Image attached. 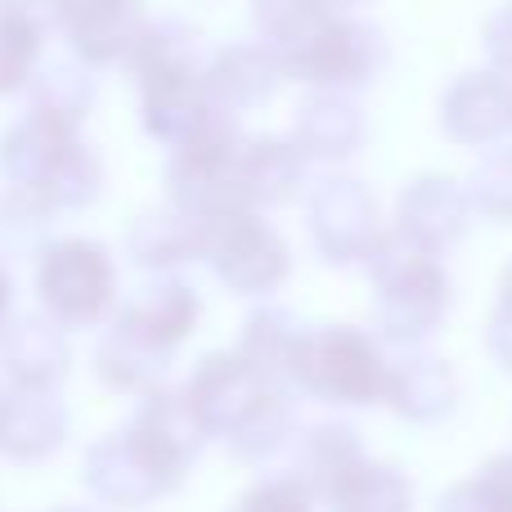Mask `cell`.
I'll return each mask as SVG.
<instances>
[{"label":"cell","mask_w":512,"mask_h":512,"mask_svg":"<svg viewBox=\"0 0 512 512\" xmlns=\"http://www.w3.org/2000/svg\"><path fill=\"white\" fill-rule=\"evenodd\" d=\"M364 270L373 279V324L382 342L414 351L445 324L454 306V279L436 252H423L418 243L387 230Z\"/></svg>","instance_id":"obj_1"},{"label":"cell","mask_w":512,"mask_h":512,"mask_svg":"<svg viewBox=\"0 0 512 512\" xmlns=\"http://www.w3.org/2000/svg\"><path fill=\"white\" fill-rule=\"evenodd\" d=\"M387 378L391 360L382 351V342L351 324L310 328L297 351V364H292V387L342 409L382 405L387 400Z\"/></svg>","instance_id":"obj_2"},{"label":"cell","mask_w":512,"mask_h":512,"mask_svg":"<svg viewBox=\"0 0 512 512\" xmlns=\"http://www.w3.org/2000/svg\"><path fill=\"white\" fill-rule=\"evenodd\" d=\"M36 297L63 328H99L117 315V265L95 239H50L36 252Z\"/></svg>","instance_id":"obj_3"},{"label":"cell","mask_w":512,"mask_h":512,"mask_svg":"<svg viewBox=\"0 0 512 512\" xmlns=\"http://www.w3.org/2000/svg\"><path fill=\"white\" fill-rule=\"evenodd\" d=\"M198 261L239 297H270L292 274L288 239L248 207L198 221Z\"/></svg>","instance_id":"obj_4"},{"label":"cell","mask_w":512,"mask_h":512,"mask_svg":"<svg viewBox=\"0 0 512 512\" xmlns=\"http://www.w3.org/2000/svg\"><path fill=\"white\" fill-rule=\"evenodd\" d=\"M391 59V45L387 32L369 18H355V14H337L315 41H306L301 50L283 54V77L301 81L310 90H364L369 81L382 77Z\"/></svg>","instance_id":"obj_5"},{"label":"cell","mask_w":512,"mask_h":512,"mask_svg":"<svg viewBox=\"0 0 512 512\" xmlns=\"http://www.w3.org/2000/svg\"><path fill=\"white\" fill-rule=\"evenodd\" d=\"M306 230L328 265H369V256L387 239L378 198L355 176H324L310 189Z\"/></svg>","instance_id":"obj_6"},{"label":"cell","mask_w":512,"mask_h":512,"mask_svg":"<svg viewBox=\"0 0 512 512\" xmlns=\"http://www.w3.org/2000/svg\"><path fill=\"white\" fill-rule=\"evenodd\" d=\"M185 391L194 396L203 423L212 427V441H234V436L288 387L265 378L243 351H216V355H203V360H198V369H194V378L185 382Z\"/></svg>","instance_id":"obj_7"},{"label":"cell","mask_w":512,"mask_h":512,"mask_svg":"<svg viewBox=\"0 0 512 512\" xmlns=\"http://www.w3.org/2000/svg\"><path fill=\"white\" fill-rule=\"evenodd\" d=\"M239 153H243V135L176 149L167 158V171H162V180H167V203L176 207V212L194 216V221L248 207V198H243V176H239Z\"/></svg>","instance_id":"obj_8"},{"label":"cell","mask_w":512,"mask_h":512,"mask_svg":"<svg viewBox=\"0 0 512 512\" xmlns=\"http://www.w3.org/2000/svg\"><path fill=\"white\" fill-rule=\"evenodd\" d=\"M81 481H86V490L99 504L117 508V512L149 508L180 486L167 468H158V463L140 450V441H135L126 427H117V432L99 436V441L90 445L86 463H81Z\"/></svg>","instance_id":"obj_9"},{"label":"cell","mask_w":512,"mask_h":512,"mask_svg":"<svg viewBox=\"0 0 512 512\" xmlns=\"http://www.w3.org/2000/svg\"><path fill=\"white\" fill-rule=\"evenodd\" d=\"M126 432L176 481H185V472L194 468L203 445L212 441V427L203 423V414H198L194 396L185 387H158L149 396H140L135 414L126 418Z\"/></svg>","instance_id":"obj_10"},{"label":"cell","mask_w":512,"mask_h":512,"mask_svg":"<svg viewBox=\"0 0 512 512\" xmlns=\"http://www.w3.org/2000/svg\"><path fill=\"white\" fill-rule=\"evenodd\" d=\"M472 216H477V207L468 198V185H459L454 176H441V171H427V176H414L400 189L391 230L400 239L418 243L423 252L445 256L468 239Z\"/></svg>","instance_id":"obj_11"},{"label":"cell","mask_w":512,"mask_h":512,"mask_svg":"<svg viewBox=\"0 0 512 512\" xmlns=\"http://www.w3.org/2000/svg\"><path fill=\"white\" fill-rule=\"evenodd\" d=\"M63 9V41H68L72 59L86 68H126L131 54L140 50L149 18H144V0H59Z\"/></svg>","instance_id":"obj_12"},{"label":"cell","mask_w":512,"mask_h":512,"mask_svg":"<svg viewBox=\"0 0 512 512\" xmlns=\"http://www.w3.org/2000/svg\"><path fill=\"white\" fill-rule=\"evenodd\" d=\"M441 131L463 149H495L512 135V81L495 68H472L445 86Z\"/></svg>","instance_id":"obj_13"},{"label":"cell","mask_w":512,"mask_h":512,"mask_svg":"<svg viewBox=\"0 0 512 512\" xmlns=\"http://www.w3.org/2000/svg\"><path fill=\"white\" fill-rule=\"evenodd\" d=\"M198 315H203V301L176 274H153L144 288H135L131 301H122L113 315L117 328H126L131 337L149 342L153 351L176 355L180 346L189 342V333L198 328Z\"/></svg>","instance_id":"obj_14"},{"label":"cell","mask_w":512,"mask_h":512,"mask_svg":"<svg viewBox=\"0 0 512 512\" xmlns=\"http://www.w3.org/2000/svg\"><path fill=\"white\" fill-rule=\"evenodd\" d=\"M72 369V346L68 328L59 319L41 315H18L9 319L5 337H0V373L14 391H54Z\"/></svg>","instance_id":"obj_15"},{"label":"cell","mask_w":512,"mask_h":512,"mask_svg":"<svg viewBox=\"0 0 512 512\" xmlns=\"http://www.w3.org/2000/svg\"><path fill=\"white\" fill-rule=\"evenodd\" d=\"M459 373L450 360L427 351H405L400 360H391V378H387V400L382 405L396 418L414 427H432L459 409Z\"/></svg>","instance_id":"obj_16"},{"label":"cell","mask_w":512,"mask_h":512,"mask_svg":"<svg viewBox=\"0 0 512 512\" xmlns=\"http://www.w3.org/2000/svg\"><path fill=\"white\" fill-rule=\"evenodd\" d=\"M369 140V117L346 90H315L297 104L292 117V144L310 162H346Z\"/></svg>","instance_id":"obj_17"},{"label":"cell","mask_w":512,"mask_h":512,"mask_svg":"<svg viewBox=\"0 0 512 512\" xmlns=\"http://www.w3.org/2000/svg\"><path fill=\"white\" fill-rule=\"evenodd\" d=\"M63 27L59 0H0V99L27 95L45 36Z\"/></svg>","instance_id":"obj_18"},{"label":"cell","mask_w":512,"mask_h":512,"mask_svg":"<svg viewBox=\"0 0 512 512\" xmlns=\"http://www.w3.org/2000/svg\"><path fill=\"white\" fill-rule=\"evenodd\" d=\"M68 409L54 391H0V459L41 463L68 441Z\"/></svg>","instance_id":"obj_19"},{"label":"cell","mask_w":512,"mask_h":512,"mask_svg":"<svg viewBox=\"0 0 512 512\" xmlns=\"http://www.w3.org/2000/svg\"><path fill=\"white\" fill-rule=\"evenodd\" d=\"M72 149H77V131L45 122L36 113H23L0 135V180L45 194V185L59 176V167L68 162Z\"/></svg>","instance_id":"obj_20"},{"label":"cell","mask_w":512,"mask_h":512,"mask_svg":"<svg viewBox=\"0 0 512 512\" xmlns=\"http://www.w3.org/2000/svg\"><path fill=\"white\" fill-rule=\"evenodd\" d=\"M283 63L265 41H234L216 45L207 59V86L230 113H248L274 99V90L283 86Z\"/></svg>","instance_id":"obj_21"},{"label":"cell","mask_w":512,"mask_h":512,"mask_svg":"<svg viewBox=\"0 0 512 512\" xmlns=\"http://www.w3.org/2000/svg\"><path fill=\"white\" fill-rule=\"evenodd\" d=\"M364 463H369V454H364V441L351 423H319L310 432H301L297 454H292V477L306 481L319 504H333L337 490Z\"/></svg>","instance_id":"obj_22"},{"label":"cell","mask_w":512,"mask_h":512,"mask_svg":"<svg viewBox=\"0 0 512 512\" xmlns=\"http://www.w3.org/2000/svg\"><path fill=\"white\" fill-rule=\"evenodd\" d=\"M306 171H310V158L292 140H274V135L243 140L239 176H243V198H248L252 212H261V207H283V203H292V198H301Z\"/></svg>","instance_id":"obj_23"},{"label":"cell","mask_w":512,"mask_h":512,"mask_svg":"<svg viewBox=\"0 0 512 512\" xmlns=\"http://www.w3.org/2000/svg\"><path fill=\"white\" fill-rule=\"evenodd\" d=\"M95 378L104 382L108 391H122V396H149V391L167 387V364L171 355L153 351L149 342H140V337H131L126 328L108 324V333L99 337L95 346Z\"/></svg>","instance_id":"obj_24"},{"label":"cell","mask_w":512,"mask_h":512,"mask_svg":"<svg viewBox=\"0 0 512 512\" xmlns=\"http://www.w3.org/2000/svg\"><path fill=\"white\" fill-rule=\"evenodd\" d=\"M126 252L140 270L149 274H171L180 265L198 261V221L176 207H162V212H144L131 221L126 230Z\"/></svg>","instance_id":"obj_25"},{"label":"cell","mask_w":512,"mask_h":512,"mask_svg":"<svg viewBox=\"0 0 512 512\" xmlns=\"http://www.w3.org/2000/svg\"><path fill=\"white\" fill-rule=\"evenodd\" d=\"M306 333H310V328L301 324L292 310L261 306V310H252V315L243 319L234 351L248 355L265 378L292 387V364H297V351H301V342H306Z\"/></svg>","instance_id":"obj_26"},{"label":"cell","mask_w":512,"mask_h":512,"mask_svg":"<svg viewBox=\"0 0 512 512\" xmlns=\"http://www.w3.org/2000/svg\"><path fill=\"white\" fill-rule=\"evenodd\" d=\"M95 68H86L81 59H59L36 68L32 86H27V113L59 122L68 131H81V122L95 108Z\"/></svg>","instance_id":"obj_27"},{"label":"cell","mask_w":512,"mask_h":512,"mask_svg":"<svg viewBox=\"0 0 512 512\" xmlns=\"http://www.w3.org/2000/svg\"><path fill=\"white\" fill-rule=\"evenodd\" d=\"M207 59H212V50L198 36V27L180 23V18H158V23H149L126 72H131V81L162 77V72H203Z\"/></svg>","instance_id":"obj_28"},{"label":"cell","mask_w":512,"mask_h":512,"mask_svg":"<svg viewBox=\"0 0 512 512\" xmlns=\"http://www.w3.org/2000/svg\"><path fill=\"white\" fill-rule=\"evenodd\" d=\"M342 9H333L328 0H252V23L261 32V41L274 54H292L306 41H315Z\"/></svg>","instance_id":"obj_29"},{"label":"cell","mask_w":512,"mask_h":512,"mask_svg":"<svg viewBox=\"0 0 512 512\" xmlns=\"http://www.w3.org/2000/svg\"><path fill=\"white\" fill-rule=\"evenodd\" d=\"M333 512H414V486L391 463H364L328 504Z\"/></svg>","instance_id":"obj_30"},{"label":"cell","mask_w":512,"mask_h":512,"mask_svg":"<svg viewBox=\"0 0 512 512\" xmlns=\"http://www.w3.org/2000/svg\"><path fill=\"white\" fill-rule=\"evenodd\" d=\"M50 216H54V207L36 189L5 185L0 189V256H27V252L36 256L50 243L45 239Z\"/></svg>","instance_id":"obj_31"},{"label":"cell","mask_w":512,"mask_h":512,"mask_svg":"<svg viewBox=\"0 0 512 512\" xmlns=\"http://www.w3.org/2000/svg\"><path fill=\"white\" fill-rule=\"evenodd\" d=\"M436 512H512V450L490 454L472 477L454 481Z\"/></svg>","instance_id":"obj_32"},{"label":"cell","mask_w":512,"mask_h":512,"mask_svg":"<svg viewBox=\"0 0 512 512\" xmlns=\"http://www.w3.org/2000/svg\"><path fill=\"white\" fill-rule=\"evenodd\" d=\"M41 198L54 212H86L90 203H99V198H104V162H99V153L77 140V149L68 153V162H63L59 176L45 185Z\"/></svg>","instance_id":"obj_33"},{"label":"cell","mask_w":512,"mask_h":512,"mask_svg":"<svg viewBox=\"0 0 512 512\" xmlns=\"http://www.w3.org/2000/svg\"><path fill=\"white\" fill-rule=\"evenodd\" d=\"M463 185H468L477 216H486L495 225H512V140L481 153V162L472 167V176Z\"/></svg>","instance_id":"obj_34"},{"label":"cell","mask_w":512,"mask_h":512,"mask_svg":"<svg viewBox=\"0 0 512 512\" xmlns=\"http://www.w3.org/2000/svg\"><path fill=\"white\" fill-rule=\"evenodd\" d=\"M319 499L310 495V486L301 477H265L248 486L239 499H234L230 512H315Z\"/></svg>","instance_id":"obj_35"},{"label":"cell","mask_w":512,"mask_h":512,"mask_svg":"<svg viewBox=\"0 0 512 512\" xmlns=\"http://www.w3.org/2000/svg\"><path fill=\"white\" fill-rule=\"evenodd\" d=\"M481 50H486V68L504 72L512 81V0H504V5L486 18V27H481Z\"/></svg>","instance_id":"obj_36"},{"label":"cell","mask_w":512,"mask_h":512,"mask_svg":"<svg viewBox=\"0 0 512 512\" xmlns=\"http://www.w3.org/2000/svg\"><path fill=\"white\" fill-rule=\"evenodd\" d=\"M486 351L499 369L512 373V310L495 306V315H490V324H486Z\"/></svg>","instance_id":"obj_37"},{"label":"cell","mask_w":512,"mask_h":512,"mask_svg":"<svg viewBox=\"0 0 512 512\" xmlns=\"http://www.w3.org/2000/svg\"><path fill=\"white\" fill-rule=\"evenodd\" d=\"M9 306H14V283H9L5 265H0V337H5V328H9Z\"/></svg>","instance_id":"obj_38"},{"label":"cell","mask_w":512,"mask_h":512,"mask_svg":"<svg viewBox=\"0 0 512 512\" xmlns=\"http://www.w3.org/2000/svg\"><path fill=\"white\" fill-rule=\"evenodd\" d=\"M499 306L512 310V261L504 265V274H499Z\"/></svg>","instance_id":"obj_39"},{"label":"cell","mask_w":512,"mask_h":512,"mask_svg":"<svg viewBox=\"0 0 512 512\" xmlns=\"http://www.w3.org/2000/svg\"><path fill=\"white\" fill-rule=\"evenodd\" d=\"M333 9H351V5H360V0H328Z\"/></svg>","instance_id":"obj_40"},{"label":"cell","mask_w":512,"mask_h":512,"mask_svg":"<svg viewBox=\"0 0 512 512\" xmlns=\"http://www.w3.org/2000/svg\"><path fill=\"white\" fill-rule=\"evenodd\" d=\"M54 512H86V508H54Z\"/></svg>","instance_id":"obj_41"}]
</instances>
